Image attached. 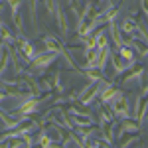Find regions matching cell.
<instances>
[{"instance_id": "5", "label": "cell", "mask_w": 148, "mask_h": 148, "mask_svg": "<svg viewBox=\"0 0 148 148\" xmlns=\"http://www.w3.org/2000/svg\"><path fill=\"white\" fill-rule=\"evenodd\" d=\"M134 132H140V125L132 119H123L119 121V126L114 130V138H125V134H134Z\"/></svg>"}, {"instance_id": "2", "label": "cell", "mask_w": 148, "mask_h": 148, "mask_svg": "<svg viewBox=\"0 0 148 148\" xmlns=\"http://www.w3.org/2000/svg\"><path fill=\"white\" fill-rule=\"evenodd\" d=\"M53 18H56V22H57L61 40H67V36H69V22H67V14H65V10H63L61 0H53Z\"/></svg>"}, {"instance_id": "16", "label": "cell", "mask_w": 148, "mask_h": 148, "mask_svg": "<svg viewBox=\"0 0 148 148\" xmlns=\"http://www.w3.org/2000/svg\"><path fill=\"white\" fill-rule=\"evenodd\" d=\"M44 10L49 18H53V0H44Z\"/></svg>"}, {"instance_id": "18", "label": "cell", "mask_w": 148, "mask_h": 148, "mask_svg": "<svg viewBox=\"0 0 148 148\" xmlns=\"http://www.w3.org/2000/svg\"><path fill=\"white\" fill-rule=\"evenodd\" d=\"M4 44H2V42H0V63H2V57H4Z\"/></svg>"}, {"instance_id": "17", "label": "cell", "mask_w": 148, "mask_h": 148, "mask_svg": "<svg viewBox=\"0 0 148 148\" xmlns=\"http://www.w3.org/2000/svg\"><path fill=\"white\" fill-rule=\"evenodd\" d=\"M4 101H8V97H6V89H4V91H0V105H2Z\"/></svg>"}, {"instance_id": "6", "label": "cell", "mask_w": 148, "mask_h": 148, "mask_svg": "<svg viewBox=\"0 0 148 148\" xmlns=\"http://www.w3.org/2000/svg\"><path fill=\"white\" fill-rule=\"evenodd\" d=\"M109 111H111V114H113L114 119H119V121H123V119H130V103H128V99H125L119 103H113V105H109L107 107Z\"/></svg>"}, {"instance_id": "15", "label": "cell", "mask_w": 148, "mask_h": 148, "mask_svg": "<svg viewBox=\"0 0 148 148\" xmlns=\"http://www.w3.org/2000/svg\"><path fill=\"white\" fill-rule=\"evenodd\" d=\"M40 85H42V93H51V91H53V83H51V77H42Z\"/></svg>"}, {"instance_id": "1", "label": "cell", "mask_w": 148, "mask_h": 148, "mask_svg": "<svg viewBox=\"0 0 148 148\" xmlns=\"http://www.w3.org/2000/svg\"><path fill=\"white\" fill-rule=\"evenodd\" d=\"M53 97H51V93H47L46 97H32V99H28V101H20L14 109V116H32V114L40 113L42 111V105L46 101H51Z\"/></svg>"}, {"instance_id": "4", "label": "cell", "mask_w": 148, "mask_h": 148, "mask_svg": "<svg viewBox=\"0 0 148 148\" xmlns=\"http://www.w3.org/2000/svg\"><path fill=\"white\" fill-rule=\"evenodd\" d=\"M125 99V91L123 89H119V87H109V89H105V91H101V95H99V105H105V107H109V105H113V103H119Z\"/></svg>"}, {"instance_id": "8", "label": "cell", "mask_w": 148, "mask_h": 148, "mask_svg": "<svg viewBox=\"0 0 148 148\" xmlns=\"http://www.w3.org/2000/svg\"><path fill=\"white\" fill-rule=\"evenodd\" d=\"M28 2V8H30V22H32V28L38 32V6H40V0H24Z\"/></svg>"}, {"instance_id": "12", "label": "cell", "mask_w": 148, "mask_h": 148, "mask_svg": "<svg viewBox=\"0 0 148 148\" xmlns=\"http://www.w3.org/2000/svg\"><path fill=\"white\" fill-rule=\"evenodd\" d=\"M116 53L121 56V59L123 61H130V59H136V53L130 49V47H126V46H121L119 49H116Z\"/></svg>"}, {"instance_id": "13", "label": "cell", "mask_w": 148, "mask_h": 148, "mask_svg": "<svg viewBox=\"0 0 148 148\" xmlns=\"http://www.w3.org/2000/svg\"><path fill=\"white\" fill-rule=\"evenodd\" d=\"M138 134L140 132H134V134H130V138H126V140L121 138V148H130V146H134V144H138L140 142V136Z\"/></svg>"}, {"instance_id": "19", "label": "cell", "mask_w": 148, "mask_h": 148, "mask_svg": "<svg viewBox=\"0 0 148 148\" xmlns=\"http://www.w3.org/2000/svg\"><path fill=\"white\" fill-rule=\"evenodd\" d=\"M4 2H6V0H0V4H4Z\"/></svg>"}, {"instance_id": "7", "label": "cell", "mask_w": 148, "mask_h": 148, "mask_svg": "<svg viewBox=\"0 0 148 148\" xmlns=\"http://www.w3.org/2000/svg\"><path fill=\"white\" fill-rule=\"evenodd\" d=\"M116 26H119V32L123 36H132L138 28V22H136V18H132V16H125L121 22H116Z\"/></svg>"}, {"instance_id": "10", "label": "cell", "mask_w": 148, "mask_h": 148, "mask_svg": "<svg viewBox=\"0 0 148 148\" xmlns=\"http://www.w3.org/2000/svg\"><path fill=\"white\" fill-rule=\"evenodd\" d=\"M114 116L111 114V111L109 109H99V119H97V126L101 128V130H105V126L109 125L111 121H113Z\"/></svg>"}, {"instance_id": "3", "label": "cell", "mask_w": 148, "mask_h": 148, "mask_svg": "<svg viewBox=\"0 0 148 148\" xmlns=\"http://www.w3.org/2000/svg\"><path fill=\"white\" fill-rule=\"evenodd\" d=\"M123 81L121 85L123 87H132V85H142L146 81V67L140 65V67H132L130 71H126L125 75H121Z\"/></svg>"}, {"instance_id": "9", "label": "cell", "mask_w": 148, "mask_h": 148, "mask_svg": "<svg viewBox=\"0 0 148 148\" xmlns=\"http://www.w3.org/2000/svg\"><path fill=\"white\" fill-rule=\"evenodd\" d=\"M49 77H51V83H53V91H57L59 95H63V93L67 91V87H65V85H63V81H61V77H63V73H61V71H53Z\"/></svg>"}, {"instance_id": "14", "label": "cell", "mask_w": 148, "mask_h": 148, "mask_svg": "<svg viewBox=\"0 0 148 148\" xmlns=\"http://www.w3.org/2000/svg\"><path fill=\"white\" fill-rule=\"evenodd\" d=\"M0 42H2L4 46H16V36H12L10 32H8V28H6L4 34H2V38H0Z\"/></svg>"}, {"instance_id": "11", "label": "cell", "mask_w": 148, "mask_h": 148, "mask_svg": "<svg viewBox=\"0 0 148 148\" xmlns=\"http://www.w3.org/2000/svg\"><path fill=\"white\" fill-rule=\"evenodd\" d=\"M6 4H8V8H10V18H12V20H14V18H18L24 0H6Z\"/></svg>"}]
</instances>
